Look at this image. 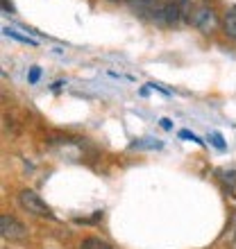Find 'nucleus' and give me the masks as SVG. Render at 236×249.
Returning <instances> with one entry per match:
<instances>
[{"label": "nucleus", "mask_w": 236, "mask_h": 249, "mask_svg": "<svg viewBox=\"0 0 236 249\" xmlns=\"http://www.w3.org/2000/svg\"><path fill=\"white\" fill-rule=\"evenodd\" d=\"M112 2H120V0H112Z\"/></svg>", "instance_id": "dca6fc26"}, {"label": "nucleus", "mask_w": 236, "mask_h": 249, "mask_svg": "<svg viewBox=\"0 0 236 249\" xmlns=\"http://www.w3.org/2000/svg\"><path fill=\"white\" fill-rule=\"evenodd\" d=\"M79 249H114V247L109 243H105V240H100V238H84L79 243Z\"/></svg>", "instance_id": "0eeeda50"}, {"label": "nucleus", "mask_w": 236, "mask_h": 249, "mask_svg": "<svg viewBox=\"0 0 236 249\" xmlns=\"http://www.w3.org/2000/svg\"><path fill=\"white\" fill-rule=\"evenodd\" d=\"M19 202H20V206L30 213V215L43 217V220H55L53 209H50V206L41 199L39 193H34V190H30V188L20 190V193H19Z\"/></svg>", "instance_id": "f257e3e1"}, {"label": "nucleus", "mask_w": 236, "mask_h": 249, "mask_svg": "<svg viewBox=\"0 0 236 249\" xmlns=\"http://www.w3.org/2000/svg\"><path fill=\"white\" fill-rule=\"evenodd\" d=\"M227 190H230V195H232V197H234V199H236V184L227 186Z\"/></svg>", "instance_id": "2eb2a0df"}, {"label": "nucleus", "mask_w": 236, "mask_h": 249, "mask_svg": "<svg viewBox=\"0 0 236 249\" xmlns=\"http://www.w3.org/2000/svg\"><path fill=\"white\" fill-rule=\"evenodd\" d=\"M177 7H179V12H182V18L191 23V18H193V12H196L193 0H177Z\"/></svg>", "instance_id": "6e6552de"}, {"label": "nucleus", "mask_w": 236, "mask_h": 249, "mask_svg": "<svg viewBox=\"0 0 236 249\" xmlns=\"http://www.w3.org/2000/svg\"><path fill=\"white\" fill-rule=\"evenodd\" d=\"M0 233L5 240H12V243H19V240H25L27 238V227L20 220H16L9 213H2L0 215Z\"/></svg>", "instance_id": "7ed1b4c3"}, {"label": "nucleus", "mask_w": 236, "mask_h": 249, "mask_svg": "<svg viewBox=\"0 0 236 249\" xmlns=\"http://www.w3.org/2000/svg\"><path fill=\"white\" fill-rule=\"evenodd\" d=\"M182 20L184 18L177 7V0H166V25H179Z\"/></svg>", "instance_id": "20e7f679"}, {"label": "nucleus", "mask_w": 236, "mask_h": 249, "mask_svg": "<svg viewBox=\"0 0 236 249\" xmlns=\"http://www.w3.org/2000/svg\"><path fill=\"white\" fill-rule=\"evenodd\" d=\"M191 25L196 27V30H200L202 34L216 32V27H218V14L214 12V7L200 5V7H196V12H193Z\"/></svg>", "instance_id": "f03ea898"}, {"label": "nucleus", "mask_w": 236, "mask_h": 249, "mask_svg": "<svg viewBox=\"0 0 236 249\" xmlns=\"http://www.w3.org/2000/svg\"><path fill=\"white\" fill-rule=\"evenodd\" d=\"M223 32L225 36L236 41V9H230V12L223 16Z\"/></svg>", "instance_id": "39448f33"}, {"label": "nucleus", "mask_w": 236, "mask_h": 249, "mask_svg": "<svg viewBox=\"0 0 236 249\" xmlns=\"http://www.w3.org/2000/svg\"><path fill=\"white\" fill-rule=\"evenodd\" d=\"M130 147L132 150H161L164 143L157 141V138H138V141H134Z\"/></svg>", "instance_id": "423d86ee"}, {"label": "nucleus", "mask_w": 236, "mask_h": 249, "mask_svg": "<svg viewBox=\"0 0 236 249\" xmlns=\"http://www.w3.org/2000/svg\"><path fill=\"white\" fill-rule=\"evenodd\" d=\"M179 136L186 138V141H193V143H197V145H204V141H200V138H197L196 134H191L189 129H182V131H179Z\"/></svg>", "instance_id": "f8f14e48"}, {"label": "nucleus", "mask_w": 236, "mask_h": 249, "mask_svg": "<svg viewBox=\"0 0 236 249\" xmlns=\"http://www.w3.org/2000/svg\"><path fill=\"white\" fill-rule=\"evenodd\" d=\"M159 124H161V129H166V131L173 129V120L171 118H161L159 120Z\"/></svg>", "instance_id": "ddd939ff"}, {"label": "nucleus", "mask_w": 236, "mask_h": 249, "mask_svg": "<svg viewBox=\"0 0 236 249\" xmlns=\"http://www.w3.org/2000/svg\"><path fill=\"white\" fill-rule=\"evenodd\" d=\"M39 77H41V68H39V66H32V68H30V72H27V82H30V84H37V82H39Z\"/></svg>", "instance_id": "9d476101"}, {"label": "nucleus", "mask_w": 236, "mask_h": 249, "mask_svg": "<svg viewBox=\"0 0 236 249\" xmlns=\"http://www.w3.org/2000/svg\"><path fill=\"white\" fill-rule=\"evenodd\" d=\"M2 32H5L7 36H12V39L20 41V43H27V46H37V39H32V36H27V34H20V32H16L14 27H5Z\"/></svg>", "instance_id": "1a4fd4ad"}, {"label": "nucleus", "mask_w": 236, "mask_h": 249, "mask_svg": "<svg viewBox=\"0 0 236 249\" xmlns=\"http://www.w3.org/2000/svg\"><path fill=\"white\" fill-rule=\"evenodd\" d=\"M2 9H5V12H7V9H9V12H14L12 2H7V0H2Z\"/></svg>", "instance_id": "4468645a"}, {"label": "nucleus", "mask_w": 236, "mask_h": 249, "mask_svg": "<svg viewBox=\"0 0 236 249\" xmlns=\"http://www.w3.org/2000/svg\"><path fill=\"white\" fill-rule=\"evenodd\" d=\"M209 138H211V143H214V147H218V150H225V141H223V136H220L218 131H214Z\"/></svg>", "instance_id": "9b49d317"}]
</instances>
